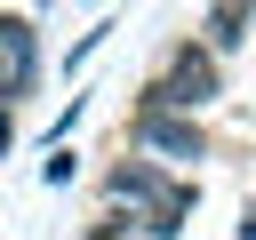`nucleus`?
Returning <instances> with one entry per match:
<instances>
[{
	"instance_id": "f257e3e1",
	"label": "nucleus",
	"mask_w": 256,
	"mask_h": 240,
	"mask_svg": "<svg viewBox=\"0 0 256 240\" xmlns=\"http://www.w3.org/2000/svg\"><path fill=\"white\" fill-rule=\"evenodd\" d=\"M104 192L128 208V224H136L144 240H176V232H184V216L200 208V184H184V176H160L152 160H120V168L104 176Z\"/></svg>"
},
{
	"instance_id": "f03ea898",
	"label": "nucleus",
	"mask_w": 256,
	"mask_h": 240,
	"mask_svg": "<svg viewBox=\"0 0 256 240\" xmlns=\"http://www.w3.org/2000/svg\"><path fill=\"white\" fill-rule=\"evenodd\" d=\"M216 96H224V64H216V48H208V40H176L168 64L136 88V112H200V104H216Z\"/></svg>"
},
{
	"instance_id": "7ed1b4c3",
	"label": "nucleus",
	"mask_w": 256,
	"mask_h": 240,
	"mask_svg": "<svg viewBox=\"0 0 256 240\" xmlns=\"http://www.w3.org/2000/svg\"><path fill=\"white\" fill-rule=\"evenodd\" d=\"M128 136L136 152H160V160H208V136L192 112H128Z\"/></svg>"
},
{
	"instance_id": "20e7f679",
	"label": "nucleus",
	"mask_w": 256,
	"mask_h": 240,
	"mask_svg": "<svg viewBox=\"0 0 256 240\" xmlns=\"http://www.w3.org/2000/svg\"><path fill=\"white\" fill-rule=\"evenodd\" d=\"M32 80H40V24L0 8V104H16Z\"/></svg>"
},
{
	"instance_id": "39448f33",
	"label": "nucleus",
	"mask_w": 256,
	"mask_h": 240,
	"mask_svg": "<svg viewBox=\"0 0 256 240\" xmlns=\"http://www.w3.org/2000/svg\"><path fill=\"white\" fill-rule=\"evenodd\" d=\"M248 16H256V0H208V48H216V56L240 48V40H248Z\"/></svg>"
},
{
	"instance_id": "423d86ee",
	"label": "nucleus",
	"mask_w": 256,
	"mask_h": 240,
	"mask_svg": "<svg viewBox=\"0 0 256 240\" xmlns=\"http://www.w3.org/2000/svg\"><path fill=\"white\" fill-rule=\"evenodd\" d=\"M72 168H80V152H72V144H48V168H40V176H48V184H72Z\"/></svg>"
},
{
	"instance_id": "0eeeda50",
	"label": "nucleus",
	"mask_w": 256,
	"mask_h": 240,
	"mask_svg": "<svg viewBox=\"0 0 256 240\" xmlns=\"http://www.w3.org/2000/svg\"><path fill=\"white\" fill-rule=\"evenodd\" d=\"M104 32H112V24H96V32H80V40H72V56H64V72H72V64H88V56H96V40H104Z\"/></svg>"
},
{
	"instance_id": "6e6552de",
	"label": "nucleus",
	"mask_w": 256,
	"mask_h": 240,
	"mask_svg": "<svg viewBox=\"0 0 256 240\" xmlns=\"http://www.w3.org/2000/svg\"><path fill=\"white\" fill-rule=\"evenodd\" d=\"M88 240H128V224H120V216H96V232H88Z\"/></svg>"
},
{
	"instance_id": "1a4fd4ad",
	"label": "nucleus",
	"mask_w": 256,
	"mask_h": 240,
	"mask_svg": "<svg viewBox=\"0 0 256 240\" xmlns=\"http://www.w3.org/2000/svg\"><path fill=\"white\" fill-rule=\"evenodd\" d=\"M8 152H16V112L0 104V160H8Z\"/></svg>"
}]
</instances>
